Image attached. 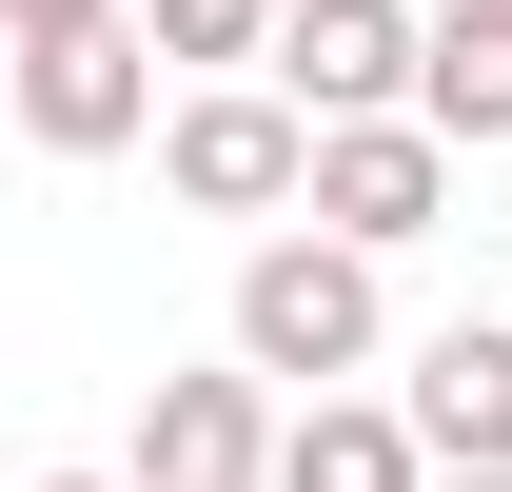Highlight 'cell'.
<instances>
[{"label": "cell", "mask_w": 512, "mask_h": 492, "mask_svg": "<svg viewBox=\"0 0 512 492\" xmlns=\"http://www.w3.org/2000/svg\"><path fill=\"white\" fill-rule=\"evenodd\" d=\"M237 355L276 374V394H335V374H375V355H394L375 256L335 237V217H276V237L237 256Z\"/></svg>", "instance_id": "1"}, {"label": "cell", "mask_w": 512, "mask_h": 492, "mask_svg": "<svg viewBox=\"0 0 512 492\" xmlns=\"http://www.w3.org/2000/svg\"><path fill=\"white\" fill-rule=\"evenodd\" d=\"M296 217H335L355 256H414L453 217V138L414 119V99H375V119H316V158H296Z\"/></svg>", "instance_id": "2"}, {"label": "cell", "mask_w": 512, "mask_h": 492, "mask_svg": "<svg viewBox=\"0 0 512 492\" xmlns=\"http://www.w3.org/2000/svg\"><path fill=\"white\" fill-rule=\"evenodd\" d=\"M0 79H20V138H40V158H119V138H158V40H138V0L20 40Z\"/></svg>", "instance_id": "3"}, {"label": "cell", "mask_w": 512, "mask_h": 492, "mask_svg": "<svg viewBox=\"0 0 512 492\" xmlns=\"http://www.w3.org/2000/svg\"><path fill=\"white\" fill-rule=\"evenodd\" d=\"M296 158H316V119H296L276 79H197L178 119H158V178H178L197 217H296Z\"/></svg>", "instance_id": "4"}, {"label": "cell", "mask_w": 512, "mask_h": 492, "mask_svg": "<svg viewBox=\"0 0 512 492\" xmlns=\"http://www.w3.org/2000/svg\"><path fill=\"white\" fill-rule=\"evenodd\" d=\"M119 473H158V492H256V473H276V374H256V355L138 374V453H119Z\"/></svg>", "instance_id": "5"}, {"label": "cell", "mask_w": 512, "mask_h": 492, "mask_svg": "<svg viewBox=\"0 0 512 492\" xmlns=\"http://www.w3.org/2000/svg\"><path fill=\"white\" fill-rule=\"evenodd\" d=\"M256 79L296 119H375V99H414V0H276Z\"/></svg>", "instance_id": "6"}, {"label": "cell", "mask_w": 512, "mask_h": 492, "mask_svg": "<svg viewBox=\"0 0 512 492\" xmlns=\"http://www.w3.org/2000/svg\"><path fill=\"white\" fill-rule=\"evenodd\" d=\"M414 119H434L453 158L512 138V0H414Z\"/></svg>", "instance_id": "7"}, {"label": "cell", "mask_w": 512, "mask_h": 492, "mask_svg": "<svg viewBox=\"0 0 512 492\" xmlns=\"http://www.w3.org/2000/svg\"><path fill=\"white\" fill-rule=\"evenodd\" d=\"M256 492H434V453H414V414H394V394H355V374H335L316 414H276V473Z\"/></svg>", "instance_id": "8"}, {"label": "cell", "mask_w": 512, "mask_h": 492, "mask_svg": "<svg viewBox=\"0 0 512 492\" xmlns=\"http://www.w3.org/2000/svg\"><path fill=\"white\" fill-rule=\"evenodd\" d=\"M394 414H414V453H512V315H453V335H414V394H394Z\"/></svg>", "instance_id": "9"}, {"label": "cell", "mask_w": 512, "mask_h": 492, "mask_svg": "<svg viewBox=\"0 0 512 492\" xmlns=\"http://www.w3.org/2000/svg\"><path fill=\"white\" fill-rule=\"evenodd\" d=\"M138 40H158V60H256L276 0H138Z\"/></svg>", "instance_id": "10"}, {"label": "cell", "mask_w": 512, "mask_h": 492, "mask_svg": "<svg viewBox=\"0 0 512 492\" xmlns=\"http://www.w3.org/2000/svg\"><path fill=\"white\" fill-rule=\"evenodd\" d=\"M60 20H119V0H0V40H60Z\"/></svg>", "instance_id": "11"}, {"label": "cell", "mask_w": 512, "mask_h": 492, "mask_svg": "<svg viewBox=\"0 0 512 492\" xmlns=\"http://www.w3.org/2000/svg\"><path fill=\"white\" fill-rule=\"evenodd\" d=\"M434 492H512V453H453V473H434Z\"/></svg>", "instance_id": "12"}, {"label": "cell", "mask_w": 512, "mask_h": 492, "mask_svg": "<svg viewBox=\"0 0 512 492\" xmlns=\"http://www.w3.org/2000/svg\"><path fill=\"white\" fill-rule=\"evenodd\" d=\"M40 492H158V473H40Z\"/></svg>", "instance_id": "13"}]
</instances>
